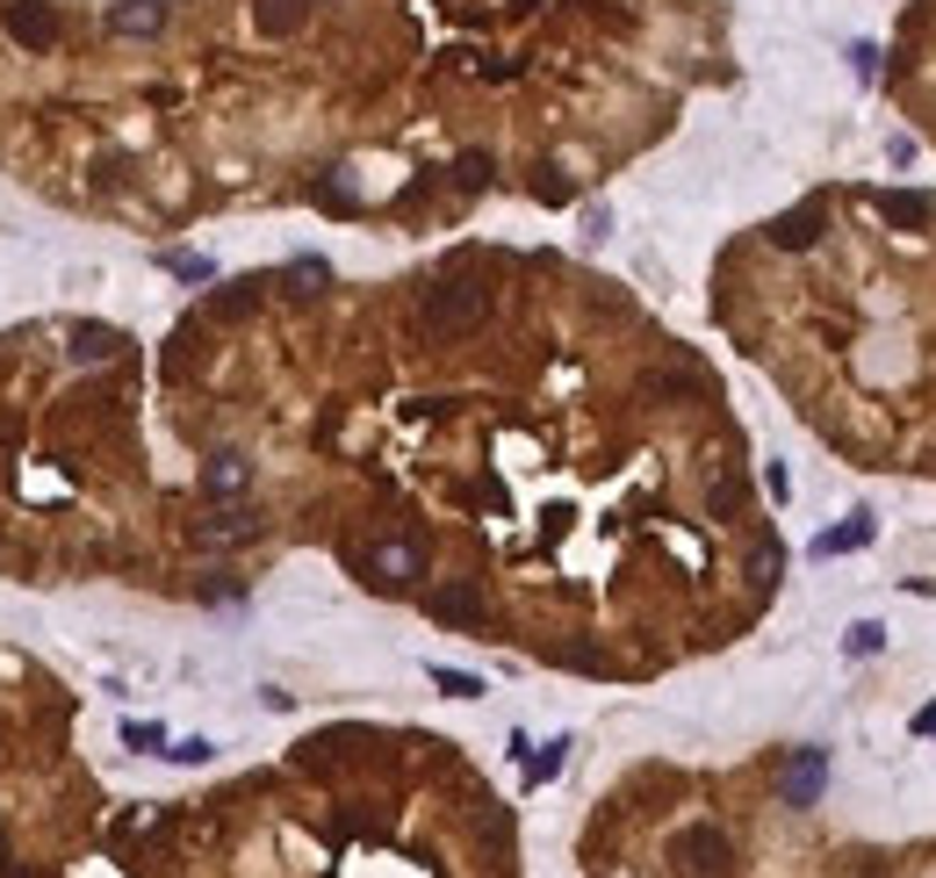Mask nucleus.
Instances as JSON below:
<instances>
[{"mask_svg": "<svg viewBox=\"0 0 936 878\" xmlns=\"http://www.w3.org/2000/svg\"><path fill=\"white\" fill-rule=\"evenodd\" d=\"M483 317H490L483 281H433V289L418 295V325L433 331V339H468V331H483Z\"/></svg>", "mask_w": 936, "mask_h": 878, "instance_id": "obj_1", "label": "nucleus"}, {"mask_svg": "<svg viewBox=\"0 0 936 878\" xmlns=\"http://www.w3.org/2000/svg\"><path fill=\"white\" fill-rule=\"evenodd\" d=\"M670 857L685 864L692 878H721V871L735 864V843H728V828L692 821V828H677V835H670Z\"/></svg>", "mask_w": 936, "mask_h": 878, "instance_id": "obj_2", "label": "nucleus"}, {"mask_svg": "<svg viewBox=\"0 0 936 878\" xmlns=\"http://www.w3.org/2000/svg\"><path fill=\"white\" fill-rule=\"evenodd\" d=\"M361 576L375 590H411L418 576H425V548H418V540H375V548L361 554Z\"/></svg>", "mask_w": 936, "mask_h": 878, "instance_id": "obj_3", "label": "nucleus"}, {"mask_svg": "<svg viewBox=\"0 0 936 878\" xmlns=\"http://www.w3.org/2000/svg\"><path fill=\"white\" fill-rule=\"evenodd\" d=\"M821 793H829V749H793L779 771V799L785 807H821Z\"/></svg>", "mask_w": 936, "mask_h": 878, "instance_id": "obj_4", "label": "nucleus"}, {"mask_svg": "<svg viewBox=\"0 0 936 878\" xmlns=\"http://www.w3.org/2000/svg\"><path fill=\"white\" fill-rule=\"evenodd\" d=\"M0 22H8V36H15L22 51H58V36H66V22H58L51 0H8Z\"/></svg>", "mask_w": 936, "mask_h": 878, "instance_id": "obj_5", "label": "nucleus"}, {"mask_svg": "<svg viewBox=\"0 0 936 878\" xmlns=\"http://www.w3.org/2000/svg\"><path fill=\"white\" fill-rule=\"evenodd\" d=\"M425 612H433L440 627H483L490 620V598L476 584H461V576H454V584H433L425 590Z\"/></svg>", "mask_w": 936, "mask_h": 878, "instance_id": "obj_6", "label": "nucleus"}, {"mask_svg": "<svg viewBox=\"0 0 936 878\" xmlns=\"http://www.w3.org/2000/svg\"><path fill=\"white\" fill-rule=\"evenodd\" d=\"M821 231H829V209H821V202H799V209H785V216L763 231V238L779 245V253H815Z\"/></svg>", "mask_w": 936, "mask_h": 878, "instance_id": "obj_7", "label": "nucleus"}, {"mask_svg": "<svg viewBox=\"0 0 936 878\" xmlns=\"http://www.w3.org/2000/svg\"><path fill=\"white\" fill-rule=\"evenodd\" d=\"M253 490V461L245 454H209L202 461V497L209 504H231V497H245Z\"/></svg>", "mask_w": 936, "mask_h": 878, "instance_id": "obj_8", "label": "nucleus"}, {"mask_svg": "<svg viewBox=\"0 0 936 878\" xmlns=\"http://www.w3.org/2000/svg\"><path fill=\"white\" fill-rule=\"evenodd\" d=\"M253 534H260V518L245 512V504H224V512L195 518V540H202V548H238V540H253Z\"/></svg>", "mask_w": 936, "mask_h": 878, "instance_id": "obj_9", "label": "nucleus"}, {"mask_svg": "<svg viewBox=\"0 0 936 878\" xmlns=\"http://www.w3.org/2000/svg\"><path fill=\"white\" fill-rule=\"evenodd\" d=\"M108 30L116 36H159L166 30V0H116L108 8Z\"/></svg>", "mask_w": 936, "mask_h": 878, "instance_id": "obj_10", "label": "nucleus"}, {"mask_svg": "<svg viewBox=\"0 0 936 878\" xmlns=\"http://www.w3.org/2000/svg\"><path fill=\"white\" fill-rule=\"evenodd\" d=\"M80 367H102V361H116L122 353V331L116 325H72V346H66Z\"/></svg>", "mask_w": 936, "mask_h": 878, "instance_id": "obj_11", "label": "nucleus"}, {"mask_svg": "<svg viewBox=\"0 0 936 878\" xmlns=\"http://www.w3.org/2000/svg\"><path fill=\"white\" fill-rule=\"evenodd\" d=\"M879 216H886L893 231H922V224L936 216V202H929V195H915V188H886V195H879Z\"/></svg>", "mask_w": 936, "mask_h": 878, "instance_id": "obj_12", "label": "nucleus"}, {"mask_svg": "<svg viewBox=\"0 0 936 878\" xmlns=\"http://www.w3.org/2000/svg\"><path fill=\"white\" fill-rule=\"evenodd\" d=\"M871 534H879V526H871V512H850V526H829V534L815 540V554H821V562H835V554H857V548H871Z\"/></svg>", "mask_w": 936, "mask_h": 878, "instance_id": "obj_13", "label": "nucleus"}, {"mask_svg": "<svg viewBox=\"0 0 936 878\" xmlns=\"http://www.w3.org/2000/svg\"><path fill=\"white\" fill-rule=\"evenodd\" d=\"M253 22H260V36H295L311 22V0H253Z\"/></svg>", "mask_w": 936, "mask_h": 878, "instance_id": "obj_14", "label": "nucleus"}, {"mask_svg": "<svg viewBox=\"0 0 936 878\" xmlns=\"http://www.w3.org/2000/svg\"><path fill=\"white\" fill-rule=\"evenodd\" d=\"M742 504H749L742 476H713V482H706V512H713V518H728V526H735V518H742Z\"/></svg>", "mask_w": 936, "mask_h": 878, "instance_id": "obj_15", "label": "nucleus"}, {"mask_svg": "<svg viewBox=\"0 0 936 878\" xmlns=\"http://www.w3.org/2000/svg\"><path fill=\"white\" fill-rule=\"evenodd\" d=\"M490 180H498V159H490V152H461V159H454V188H461V195H483Z\"/></svg>", "mask_w": 936, "mask_h": 878, "instance_id": "obj_16", "label": "nucleus"}, {"mask_svg": "<svg viewBox=\"0 0 936 878\" xmlns=\"http://www.w3.org/2000/svg\"><path fill=\"white\" fill-rule=\"evenodd\" d=\"M281 281H289V295H317L331 281V267H325V259H289V274H281Z\"/></svg>", "mask_w": 936, "mask_h": 878, "instance_id": "obj_17", "label": "nucleus"}, {"mask_svg": "<svg viewBox=\"0 0 936 878\" xmlns=\"http://www.w3.org/2000/svg\"><path fill=\"white\" fill-rule=\"evenodd\" d=\"M779 569H785L779 540H757V548H749V584H779Z\"/></svg>", "mask_w": 936, "mask_h": 878, "instance_id": "obj_18", "label": "nucleus"}, {"mask_svg": "<svg viewBox=\"0 0 936 878\" xmlns=\"http://www.w3.org/2000/svg\"><path fill=\"white\" fill-rule=\"evenodd\" d=\"M253 303H260V281H231V289L217 295L209 311H217V317H245V311H253Z\"/></svg>", "mask_w": 936, "mask_h": 878, "instance_id": "obj_19", "label": "nucleus"}, {"mask_svg": "<svg viewBox=\"0 0 936 878\" xmlns=\"http://www.w3.org/2000/svg\"><path fill=\"white\" fill-rule=\"evenodd\" d=\"M562 757H570V741H548V749H534V757H526V785H548V777L562 771Z\"/></svg>", "mask_w": 936, "mask_h": 878, "instance_id": "obj_20", "label": "nucleus"}, {"mask_svg": "<svg viewBox=\"0 0 936 878\" xmlns=\"http://www.w3.org/2000/svg\"><path fill=\"white\" fill-rule=\"evenodd\" d=\"M534 202H548V209L570 202V180H562V166H534Z\"/></svg>", "mask_w": 936, "mask_h": 878, "instance_id": "obj_21", "label": "nucleus"}, {"mask_svg": "<svg viewBox=\"0 0 936 878\" xmlns=\"http://www.w3.org/2000/svg\"><path fill=\"white\" fill-rule=\"evenodd\" d=\"M879 648H886V627H879V620H857V627L843 634V655H879Z\"/></svg>", "mask_w": 936, "mask_h": 878, "instance_id": "obj_22", "label": "nucleus"}, {"mask_svg": "<svg viewBox=\"0 0 936 878\" xmlns=\"http://www.w3.org/2000/svg\"><path fill=\"white\" fill-rule=\"evenodd\" d=\"M159 267H166V274H180V281H217V267H209L202 253H166Z\"/></svg>", "mask_w": 936, "mask_h": 878, "instance_id": "obj_23", "label": "nucleus"}, {"mask_svg": "<svg viewBox=\"0 0 936 878\" xmlns=\"http://www.w3.org/2000/svg\"><path fill=\"white\" fill-rule=\"evenodd\" d=\"M433 684L447 691V699H483V677H468V670H440L433 663Z\"/></svg>", "mask_w": 936, "mask_h": 878, "instance_id": "obj_24", "label": "nucleus"}, {"mask_svg": "<svg viewBox=\"0 0 936 878\" xmlns=\"http://www.w3.org/2000/svg\"><path fill=\"white\" fill-rule=\"evenodd\" d=\"M122 741H130V749H159V757H166V727H159V721H130V727H122Z\"/></svg>", "mask_w": 936, "mask_h": 878, "instance_id": "obj_25", "label": "nucleus"}, {"mask_svg": "<svg viewBox=\"0 0 936 878\" xmlns=\"http://www.w3.org/2000/svg\"><path fill=\"white\" fill-rule=\"evenodd\" d=\"M166 757H174V763H209V741H202V735H188V741H166Z\"/></svg>", "mask_w": 936, "mask_h": 878, "instance_id": "obj_26", "label": "nucleus"}, {"mask_svg": "<svg viewBox=\"0 0 936 878\" xmlns=\"http://www.w3.org/2000/svg\"><path fill=\"white\" fill-rule=\"evenodd\" d=\"M850 66H857V80H879V44H850Z\"/></svg>", "mask_w": 936, "mask_h": 878, "instance_id": "obj_27", "label": "nucleus"}, {"mask_svg": "<svg viewBox=\"0 0 936 878\" xmlns=\"http://www.w3.org/2000/svg\"><path fill=\"white\" fill-rule=\"evenodd\" d=\"M317 202H331V209H353V188H347V173H331L325 188H317Z\"/></svg>", "mask_w": 936, "mask_h": 878, "instance_id": "obj_28", "label": "nucleus"}, {"mask_svg": "<svg viewBox=\"0 0 936 878\" xmlns=\"http://www.w3.org/2000/svg\"><path fill=\"white\" fill-rule=\"evenodd\" d=\"M763 490H771V497H779V504L793 497V476H785V461H771V468H763Z\"/></svg>", "mask_w": 936, "mask_h": 878, "instance_id": "obj_29", "label": "nucleus"}]
</instances>
